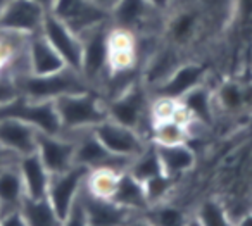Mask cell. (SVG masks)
<instances>
[{
    "mask_svg": "<svg viewBox=\"0 0 252 226\" xmlns=\"http://www.w3.org/2000/svg\"><path fill=\"white\" fill-rule=\"evenodd\" d=\"M63 126V133H76L92 129L107 119L105 98L95 90L63 95L54 100Z\"/></svg>",
    "mask_w": 252,
    "mask_h": 226,
    "instance_id": "6da1fadb",
    "label": "cell"
},
{
    "mask_svg": "<svg viewBox=\"0 0 252 226\" xmlns=\"http://www.w3.org/2000/svg\"><path fill=\"white\" fill-rule=\"evenodd\" d=\"M19 95L33 98V100H56L63 95L78 94V92L92 90L81 73L66 67L59 73L52 74H19L14 76Z\"/></svg>",
    "mask_w": 252,
    "mask_h": 226,
    "instance_id": "7a4b0ae2",
    "label": "cell"
},
{
    "mask_svg": "<svg viewBox=\"0 0 252 226\" xmlns=\"http://www.w3.org/2000/svg\"><path fill=\"white\" fill-rule=\"evenodd\" d=\"M109 30L111 21L81 35L80 73L95 92H100L109 76Z\"/></svg>",
    "mask_w": 252,
    "mask_h": 226,
    "instance_id": "3957f363",
    "label": "cell"
},
{
    "mask_svg": "<svg viewBox=\"0 0 252 226\" xmlns=\"http://www.w3.org/2000/svg\"><path fill=\"white\" fill-rule=\"evenodd\" d=\"M105 107H107L109 119L137 129L142 135H145L144 128L147 121L152 123L149 88L142 83V80L135 81L125 92L105 100Z\"/></svg>",
    "mask_w": 252,
    "mask_h": 226,
    "instance_id": "277c9868",
    "label": "cell"
},
{
    "mask_svg": "<svg viewBox=\"0 0 252 226\" xmlns=\"http://www.w3.org/2000/svg\"><path fill=\"white\" fill-rule=\"evenodd\" d=\"M0 118H14L25 121L40 133H49V135L63 133L54 100H33L18 95L11 102L0 105Z\"/></svg>",
    "mask_w": 252,
    "mask_h": 226,
    "instance_id": "5b68a950",
    "label": "cell"
},
{
    "mask_svg": "<svg viewBox=\"0 0 252 226\" xmlns=\"http://www.w3.org/2000/svg\"><path fill=\"white\" fill-rule=\"evenodd\" d=\"M92 131L112 156L125 157V159H135L151 143V140L140 131L119 125L109 118L92 128Z\"/></svg>",
    "mask_w": 252,
    "mask_h": 226,
    "instance_id": "8992f818",
    "label": "cell"
},
{
    "mask_svg": "<svg viewBox=\"0 0 252 226\" xmlns=\"http://www.w3.org/2000/svg\"><path fill=\"white\" fill-rule=\"evenodd\" d=\"M88 171H90L88 167L74 164V166H71L69 169L63 171V173L50 174L47 198H49L50 205L54 207V212H56L61 225L66 223L71 205L74 204L80 192L83 190Z\"/></svg>",
    "mask_w": 252,
    "mask_h": 226,
    "instance_id": "52a82bcc",
    "label": "cell"
},
{
    "mask_svg": "<svg viewBox=\"0 0 252 226\" xmlns=\"http://www.w3.org/2000/svg\"><path fill=\"white\" fill-rule=\"evenodd\" d=\"M47 11L35 0H9L0 14V32L33 36L42 32Z\"/></svg>",
    "mask_w": 252,
    "mask_h": 226,
    "instance_id": "ba28073f",
    "label": "cell"
},
{
    "mask_svg": "<svg viewBox=\"0 0 252 226\" xmlns=\"http://www.w3.org/2000/svg\"><path fill=\"white\" fill-rule=\"evenodd\" d=\"M49 12L80 36L111 19V14L92 0H54Z\"/></svg>",
    "mask_w": 252,
    "mask_h": 226,
    "instance_id": "9c48e42d",
    "label": "cell"
},
{
    "mask_svg": "<svg viewBox=\"0 0 252 226\" xmlns=\"http://www.w3.org/2000/svg\"><path fill=\"white\" fill-rule=\"evenodd\" d=\"M162 12L156 11L147 0H118L111 11V25L133 32L135 35H152L156 19Z\"/></svg>",
    "mask_w": 252,
    "mask_h": 226,
    "instance_id": "30bf717a",
    "label": "cell"
},
{
    "mask_svg": "<svg viewBox=\"0 0 252 226\" xmlns=\"http://www.w3.org/2000/svg\"><path fill=\"white\" fill-rule=\"evenodd\" d=\"M42 33L47 42L59 52L67 67L78 71L81 69V36L76 35L69 26L64 25L54 14H47L42 26Z\"/></svg>",
    "mask_w": 252,
    "mask_h": 226,
    "instance_id": "8fae6325",
    "label": "cell"
},
{
    "mask_svg": "<svg viewBox=\"0 0 252 226\" xmlns=\"http://www.w3.org/2000/svg\"><path fill=\"white\" fill-rule=\"evenodd\" d=\"M36 154L50 174L63 173L74 166V140L67 135L40 133L36 136Z\"/></svg>",
    "mask_w": 252,
    "mask_h": 226,
    "instance_id": "7c38bea8",
    "label": "cell"
},
{
    "mask_svg": "<svg viewBox=\"0 0 252 226\" xmlns=\"http://www.w3.org/2000/svg\"><path fill=\"white\" fill-rule=\"evenodd\" d=\"M206 67L199 63H180L171 74L158 87L151 88L154 97H168L173 100H180L192 88L206 83Z\"/></svg>",
    "mask_w": 252,
    "mask_h": 226,
    "instance_id": "4fadbf2b",
    "label": "cell"
},
{
    "mask_svg": "<svg viewBox=\"0 0 252 226\" xmlns=\"http://www.w3.org/2000/svg\"><path fill=\"white\" fill-rule=\"evenodd\" d=\"M80 197L85 205V212H87V225H125V223L133 221L135 216H140L137 212L121 207L111 198L95 197L85 187L81 190Z\"/></svg>",
    "mask_w": 252,
    "mask_h": 226,
    "instance_id": "5bb4252c",
    "label": "cell"
},
{
    "mask_svg": "<svg viewBox=\"0 0 252 226\" xmlns=\"http://www.w3.org/2000/svg\"><path fill=\"white\" fill-rule=\"evenodd\" d=\"M38 129L14 118H0V147L16 157L36 152Z\"/></svg>",
    "mask_w": 252,
    "mask_h": 226,
    "instance_id": "9a60e30c",
    "label": "cell"
},
{
    "mask_svg": "<svg viewBox=\"0 0 252 226\" xmlns=\"http://www.w3.org/2000/svg\"><path fill=\"white\" fill-rule=\"evenodd\" d=\"M26 56H28V69L32 74H52L66 69V63L56 49L47 42L42 33L30 36L26 43Z\"/></svg>",
    "mask_w": 252,
    "mask_h": 226,
    "instance_id": "2e32d148",
    "label": "cell"
},
{
    "mask_svg": "<svg viewBox=\"0 0 252 226\" xmlns=\"http://www.w3.org/2000/svg\"><path fill=\"white\" fill-rule=\"evenodd\" d=\"M18 167L23 178V185H25L26 197L30 198L47 197V190H49V183H50V173L43 166L38 154L33 152L28 154V156L19 157Z\"/></svg>",
    "mask_w": 252,
    "mask_h": 226,
    "instance_id": "e0dca14e",
    "label": "cell"
},
{
    "mask_svg": "<svg viewBox=\"0 0 252 226\" xmlns=\"http://www.w3.org/2000/svg\"><path fill=\"white\" fill-rule=\"evenodd\" d=\"M178 56L175 52V47L166 45L162 49H156L151 56L145 59V64L142 67L140 80L145 87L151 88L158 87L159 83L166 80L169 74L178 66Z\"/></svg>",
    "mask_w": 252,
    "mask_h": 226,
    "instance_id": "ac0fdd59",
    "label": "cell"
},
{
    "mask_svg": "<svg viewBox=\"0 0 252 226\" xmlns=\"http://www.w3.org/2000/svg\"><path fill=\"white\" fill-rule=\"evenodd\" d=\"M156 150H158L162 171L175 180L192 171L197 164V154L189 145V142L175 143V145H156Z\"/></svg>",
    "mask_w": 252,
    "mask_h": 226,
    "instance_id": "d6986e66",
    "label": "cell"
},
{
    "mask_svg": "<svg viewBox=\"0 0 252 226\" xmlns=\"http://www.w3.org/2000/svg\"><path fill=\"white\" fill-rule=\"evenodd\" d=\"M111 200H114L116 204L128 209V211L137 212V214H145L149 211V207H151L144 190V183L131 176L128 171L121 173L118 188H116Z\"/></svg>",
    "mask_w": 252,
    "mask_h": 226,
    "instance_id": "ffe728a7",
    "label": "cell"
},
{
    "mask_svg": "<svg viewBox=\"0 0 252 226\" xmlns=\"http://www.w3.org/2000/svg\"><path fill=\"white\" fill-rule=\"evenodd\" d=\"M26 197L19 167H2L0 169V216L16 209H21Z\"/></svg>",
    "mask_w": 252,
    "mask_h": 226,
    "instance_id": "44dd1931",
    "label": "cell"
},
{
    "mask_svg": "<svg viewBox=\"0 0 252 226\" xmlns=\"http://www.w3.org/2000/svg\"><path fill=\"white\" fill-rule=\"evenodd\" d=\"M178 102L187 109L190 118H192L195 123L207 125V123L213 121V112H214L216 98H214L213 92L206 87V83L192 88V90H190L189 94L183 95Z\"/></svg>",
    "mask_w": 252,
    "mask_h": 226,
    "instance_id": "7402d4cb",
    "label": "cell"
},
{
    "mask_svg": "<svg viewBox=\"0 0 252 226\" xmlns=\"http://www.w3.org/2000/svg\"><path fill=\"white\" fill-rule=\"evenodd\" d=\"M119 176H121V173L112 169V167H95V169L88 171L85 188L95 197L112 198L116 188H118Z\"/></svg>",
    "mask_w": 252,
    "mask_h": 226,
    "instance_id": "603a6c76",
    "label": "cell"
},
{
    "mask_svg": "<svg viewBox=\"0 0 252 226\" xmlns=\"http://www.w3.org/2000/svg\"><path fill=\"white\" fill-rule=\"evenodd\" d=\"M21 214L25 218L26 225H38V226H49V225H61L57 219L54 207L50 205L49 198H30L25 197L21 204Z\"/></svg>",
    "mask_w": 252,
    "mask_h": 226,
    "instance_id": "cb8c5ba5",
    "label": "cell"
},
{
    "mask_svg": "<svg viewBox=\"0 0 252 226\" xmlns=\"http://www.w3.org/2000/svg\"><path fill=\"white\" fill-rule=\"evenodd\" d=\"M128 173L133 178H137L138 181L145 183L151 178L158 176V174L164 173L161 167V161H159L158 150H156L154 143H149L145 147V150L142 154H138L135 159H131L130 167H128Z\"/></svg>",
    "mask_w": 252,
    "mask_h": 226,
    "instance_id": "d4e9b609",
    "label": "cell"
},
{
    "mask_svg": "<svg viewBox=\"0 0 252 226\" xmlns=\"http://www.w3.org/2000/svg\"><path fill=\"white\" fill-rule=\"evenodd\" d=\"M187 140H189V126L175 119L152 123L151 142L154 145H175V143H183Z\"/></svg>",
    "mask_w": 252,
    "mask_h": 226,
    "instance_id": "484cf974",
    "label": "cell"
},
{
    "mask_svg": "<svg viewBox=\"0 0 252 226\" xmlns=\"http://www.w3.org/2000/svg\"><path fill=\"white\" fill-rule=\"evenodd\" d=\"M195 221L200 225L214 226V225H228L231 221L228 209L216 198H207L200 202L195 212Z\"/></svg>",
    "mask_w": 252,
    "mask_h": 226,
    "instance_id": "4316f807",
    "label": "cell"
},
{
    "mask_svg": "<svg viewBox=\"0 0 252 226\" xmlns=\"http://www.w3.org/2000/svg\"><path fill=\"white\" fill-rule=\"evenodd\" d=\"M147 214V221L151 223H158V225H164V226H175V225H183L187 221L185 212L180 207L168 202H161V204L151 205Z\"/></svg>",
    "mask_w": 252,
    "mask_h": 226,
    "instance_id": "83f0119b",
    "label": "cell"
},
{
    "mask_svg": "<svg viewBox=\"0 0 252 226\" xmlns=\"http://www.w3.org/2000/svg\"><path fill=\"white\" fill-rule=\"evenodd\" d=\"M197 26V16L192 11H182L180 14H176L175 18H171L168 25V33L169 38L175 43H182L187 38L193 35Z\"/></svg>",
    "mask_w": 252,
    "mask_h": 226,
    "instance_id": "f1b7e54d",
    "label": "cell"
},
{
    "mask_svg": "<svg viewBox=\"0 0 252 226\" xmlns=\"http://www.w3.org/2000/svg\"><path fill=\"white\" fill-rule=\"evenodd\" d=\"M173 183H175V178H171L166 173H161V174H158V176L151 178L149 181H145L144 190H145V195H147L149 204L156 205V204L164 202V198H168L169 192H171Z\"/></svg>",
    "mask_w": 252,
    "mask_h": 226,
    "instance_id": "f546056e",
    "label": "cell"
},
{
    "mask_svg": "<svg viewBox=\"0 0 252 226\" xmlns=\"http://www.w3.org/2000/svg\"><path fill=\"white\" fill-rule=\"evenodd\" d=\"M214 98L216 104H220L224 111H238L245 102V92L237 83H224Z\"/></svg>",
    "mask_w": 252,
    "mask_h": 226,
    "instance_id": "4dcf8cb0",
    "label": "cell"
},
{
    "mask_svg": "<svg viewBox=\"0 0 252 226\" xmlns=\"http://www.w3.org/2000/svg\"><path fill=\"white\" fill-rule=\"evenodd\" d=\"M147 2L159 12H166L173 4V0H147Z\"/></svg>",
    "mask_w": 252,
    "mask_h": 226,
    "instance_id": "1f68e13d",
    "label": "cell"
},
{
    "mask_svg": "<svg viewBox=\"0 0 252 226\" xmlns=\"http://www.w3.org/2000/svg\"><path fill=\"white\" fill-rule=\"evenodd\" d=\"M95 5H98L100 9H104V11H107L109 14H111V11L114 9V5L118 4V0H92Z\"/></svg>",
    "mask_w": 252,
    "mask_h": 226,
    "instance_id": "d6a6232c",
    "label": "cell"
},
{
    "mask_svg": "<svg viewBox=\"0 0 252 226\" xmlns=\"http://www.w3.org/2000/svg\"><path fill=\"white\" fill-rule=\"evenodd\" d=\"M238 223H240V225H252V209L245 211V214H244V216H240Z\"/></svg>",
    "mask_w": 252,
    "mask_h": 226,
    "instance_id": "836d02e7",
    "label": "cell"
},
{
    "mask_svg": "<svg viewBox=\"0 0 252 226\" xmlns=\"http://www.w3.org/2000/svg\"><path fill=\"white\" fill-rule=\"evenodd\" d=\"M35 2H38V4H42L43 7L47 9V11H50V7H52L54 0H35Z\"/></svg>",
    "mask_w": 252,
    "mask_h": 226,
    "instance_id": "e575fe53",
    "label": "cell"
},
{
    "mask_svg": "<svg viewBox=\"0 0 252 226\" xmlns=\"http://www.w3.org/2000/svg\"><path fill=\"white\" fill-rule=\"evenodd\" d=\"M9 0H0V14H2V11H4V7H5V4H7Z\"/></svg>",
    "mask_w": 252,
    "mask_h": 226,
    "instance_id": "d590c367",
    "label": "cell"
},
{
    "mask_svg": "<svg viewBox=\"0 0 252 226\" xmlns=\"http://www.w3.org/2000/svg\"><path fill=\"white\" fill-rule=\"evenodd\" d=\"M2 154H9V152L5 149H2V147H0V156H2Z\"/></svg>",
    "mask_w": 252,
    "mask_h": 226,
    "instance_id": "8d00e7d4",
    "label": "cell"
}]
</instances>
